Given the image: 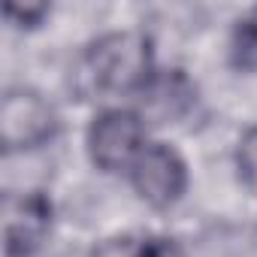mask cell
Segmentation results:
<instances>
[{"label": "cell", "mask_w": 257, "mask_h": 257, "mask_svg": "<svg viewBox=\"0 0 257 257\" xmlns=\"http://www.w3.org/2000/svg\"><path fill=\"white\" fill-rule=\"evenodd\" d=\"M55 224V206L46 191L25 188L4 194V257H37Z\"/></svg>", "instance_id": "obj_5"}, {"label": "cell", "mask_w": 257, "mask_h": 257, "mask_svg": "<svg viewBox=\"0 0 257 257\" xmlns=\"http://www.w3.org/2000/svg\"><path fill=\"white\" fill-rule=\"evenodd\" d=\"M233 167L248 191H257V124L245 127L233 149Z\"/></svg>", "instance_id": "obj_7"}, {"label": "cell", "mask_w": 257, "mask_h": 257, "mask_svg": "<svg viewBox=\"0 0 257 257\" xmlns=\"http://www.w3.org/2000/svg\"><path fill=\"white\" fill-rule=\"evenodd\" d=\"M134 194L155 212H167L173 206L182 203V197L188 194L191 185V170L185 155L164 143V140H152L143 155L137 158V164L127 173Z\"/></svg>", "instance_id": "obj_4"}, {"label": "cell", "mask_w": 257, "mask_h": 257, "mask_svg": "<svg viewBox=\"0 0 257 257\" xmlns=\"http://www.w3.org/2000/svg\"><path fill=\"white\" fill-rule=\"evenodd\" d=\"M158 73L152 37L137 28H121L85 46L76 64V85L94 100H140Z\"/></svg>", "instance_id": "obj_1"}, {"label": "cell", "mask_w": 257, "mask_h": 257, "mask_svg": "<svg viewBox=\"0 0 257 257\" xmlns=\"http://www.w3.org/2000/svg\"><path fill=\"white\" fill-rule=\"evenodd\" d=\"M149 143V121L137 106L106 103L85 127L88 161L106 176H127Z\"/></svg>", "instance_id": "obj_2"}, {"label": "cell", "mask_w": 257, "mask_h": 257, "mask_svg": "<svg viewBox=\"0 0 257 257\" xmlns=\"http://www.w3.org/2000/svg\"><path fill=\"white\" fill-rule=\"evenodd\" d=\"M143 257H191L185 245L173 236H146L143 242Z\"/></svg>", "instance_id": "obj_10"}, {"label": "cell", "mask_w": 257, "mask_h": 257, "mask_svg": "<svg viewBox=\"0 0 257 257\" xmlns=\"http://www.w3.org/2000/svg\"><path fill=\"white\" fill-rule=\"evenodd\" d=\"M227 58L236 73H257V7L245 10L233 22Z\"/></svg>", "instance_id": "obj_6"}, {"label": "cell", "mask_w": 257, "mask_h": 257, "mask_svg": "<svg viewBox=\"0 0 257 257\" xmlns=\"http://www.w3.org/2000/svg\"><path fill=\"white\" fill-rule=\"evenodd\" d=\"M143 242L146 236H134V233H118L109 239H100L88 257H143Z\"/></svg>", "instance_id": "obj_9"}, {"label": "cell", "mask_w": 257, "mask_h": 257, "mask_svg": "<svg viewBox=\"0 0 257 257\" xmlns=\"http://www.w3.org/2000/svg\"><path fill=\"white\" fill-rule=\"evenodd\" d=\"M61 131L55 103L37 88H7L0 100V149L4 158L34 155L46 149Z\"/></svg>", "instance_id": "obj_3"}, {"label": "cell", "mask_w": 257, "mask_h": 257, "mask_svg": "<svg viewBox=\"0 0 257 257\" xmlns=\"http://www.w3.org/2000/svg\"><path fill=\"white\" fill-rule=\"evenodd\" d=\"M49 16H52L49 4H19V0H13V4L4 7V19L16 31H37V28H43V22Z\"/></svg>", "instance_id": "obj_8"}]
</instances>
